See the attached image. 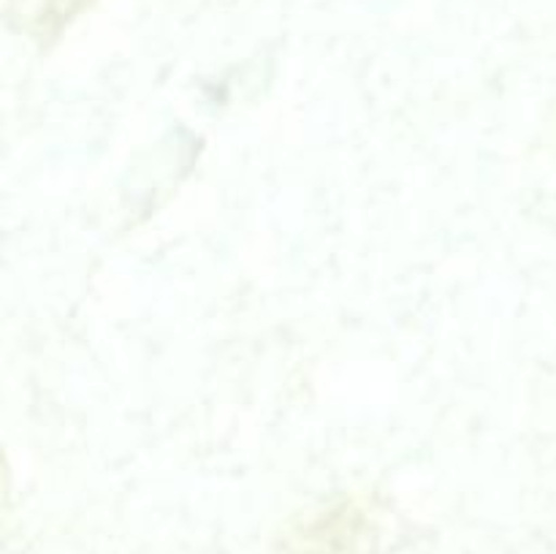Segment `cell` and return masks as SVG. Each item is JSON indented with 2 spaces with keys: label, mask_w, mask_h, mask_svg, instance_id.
Segmentation results:
<instances>
[{
  "label": "cell",
  "mask_w": 556,
  "mask_h": 554,
  "mask_svg": "<svg viewBox=\"0 0 556 554\" xmlns=\"http://www.w3.org/2000/svg\"><path fill=\"white\" fill-rule=\"evenodd\" d=\"M90 0H14L11 9H20L22 22L43 36V33L60 30Z\"/></svg>",
  "instance_id": "1"
}]
</instances>
